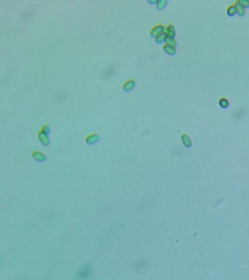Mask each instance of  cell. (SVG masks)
I'll use <instances>...</instances> for the list:
<instances>
[{
    "label": "cell",
    "instance_id": "1",
    "mask_svg": "<svg viewBox=\"0 0 249 280\" xmlns=\"http://www.w3.org/2000/svg\"><path fill=\"white\" fill-rule=\"evenodd\" d=\"M165 27L164 26L161 25V24H158V25L155 26L151 31V35L154 37H157V36H159L161 34L164 33L165 32Z\"/></svg>",
    "mask_w": 249,
    "mask_h": 280
},
{
    "label": "cell",
    "instance_id": "2",
    "mask_svg": "<svg viewBox=\"0 0 249 280\" xmlns=\"http://www.w3.org/2000/svg\"><path fill=\"white\" fill-rule=\"evenodd\" d=\"M181 140H182V142H183V144H184V146L185 147L189 148L192 146V141H191V138H190L188 135L185 134V133L182 134Z\"/></svg>",
    "mask_w": 249,
    "mask_h": 280
},
{
    "label": "cell",
    "instance_id": "3",
    "mask_svg": "<svg viewBox=\"0 0 249 280\" xmlns=\"http://www.w3.org/2000/svg\"><path fill=\"white\" fill-rule=\"evenodd\" d=\"M38 136L40 141H41L43 144L48 145V144H49V138H48V136L47 133L43 132V131H40L38 133Z\"/></svg>",
    "mask_w": 249,
    "mask_h": 280
},
{
    "label": "cell",
    "instance_id": "4",
    "mask_svg": "<svg viewBox=\"0 0 249 280\" xmlns=\"http://www.w3.org/2000/svg\"><path fill=\"white\" fill-rule=\"evenodd\" d=\"M134 85H135V82H134V80H126V82L124 83V84H123V90L126 91H130L134 88Z\"/></svg>",
    "mask_w": 249,
    "mask_h": 280
},
{
    "label": "cell",
    "instance_id": "5",
    "mask_svg": "<svg viewBox=\"0 0 249 280\" xmlns=\"http://www.w3.org/2000/svg\"><path fill=\"white\" fill-rule=\"evenodd\" d=\"M235 5L236 7V10H237V15L240 16H243L245 13V8L242 5L239 0L236 1Z\"/></svg>",
    "mask_w": 249,
    "mask_h": 280
},
{
    "label": "cell",
    "instance_id": "6",
    "mask_svg": "<svg viewBox=\"0 0 249 280\" xmlns=\"http://www.w3.org/2000/svg\"><path fill=\"white\" fill-rule=\"evenodd\" d=\"M99 139H100V136H99L98 134L97 133H92V134L89 135L86 138V141L88 144H94V143L97 142L98 141Z\"/></svg>",
    "mask_w": 249,
    "mask_h": 280
},
{
    "label": "cell",
    "instance_id": "7",
    "mask_svg": "<svg viewBox=\"0 0 249 280\" xmlns=\"http://www.w3.org/2000/svg\"><path fill=\"white\" fill-rule=\"evenodd\" d=\"M32 156H33V158L35 160L41 161V162L45 161V159H46L45 155H44L43 153L39 152V151H34V152L32 153Z\"/></svg>",
    "mask_w": 249,
    "mask_h": 280
},
{
    "label": "cell",
    "instance_id": "8",
    "mask_svg": "<svg viewBox=\"0 0 249 280\" xmlns=\"http://www.w3.org/2000/svg\"><path fill=\"white\" fill-rule=\"evenodd\" d=\"M163 49L165 53H167V54L169 55H171V56L175 55V53H176V48H175V47L170 46V45H166V44L164 45Z\"/></svg>",
    "mask_w": 249,
    "mask_h": 280
},
{
    "label": "cell",
    "instance_id": "9",
    "mask_svg": "<svg viewBox=\"0 0 249 280\" xmlns=\"http://www.w3.org/2000/svg\"><path fill=\"white\" fill-rule=\"evenodd\" d=\"M166 33H167L168 37L174 38V37H175V33H176L174 26H172V24H170V25L167 27V29H166Z\"/></svg>",
    "mask_w": 249,
    "mask_h": 280
},
{
    "label": "cell",
    "instance_id": "10",
    "mask_svg": "<svg viewBox=\"0 0 249 280\" xmlns=\"http://www.w3.org/2000/svg\"><path fill=\"white\" fill-rule=\"evenodd\" d=\"M227 15L229 16H233L237 13V10H236V7L235 4H231L229 7H227Z\"/></svg>",
    "mask_w": 249,
    "mask_h": 280
},
{
    "label": "cell",
    "instance_id": "11",
    "mask_svg": "<svg viewBox=\"0 0 249 280\" xmlns=\"http://www.w3.org/2000/svg\"><path fill=\"white\" fill-rule=\"evenodd\" d=\"M164 42H165L166 45H170V46L175 47V48L177 46L176 40H175L174 38H172V37H168V36H167V38L165 39V41H164Z\"/></svg>",
    "mask_w": 249,
    "mask_h": 280
},
{
    "label": "cell",
    "instance_id": "12",
    "mask_svg": "<svg viewBox=\"0 0 249 280\" xmlns=\"http://www.w3.org/2000/svg\"><path fill=\"white\" fill-rule=\"evenodd\" d=\"M219 105L222 108H227L229 106V102L227 98H221L219 99Z\"/></svg>",
    "mask_w": 249,
    "mask_h": 280
},
{
    "label": "cell",
    "instance_id": "13",
    "mask_svg": "<svg viewBox=\"0 0 249 280\" xmlns=\"http://www.w3.org/2000/svg\"><path fill=\"white\" fill-rule=\"evenodd\" d=\"M167 33H166V32H164V33L161 34V35H159V36H157V37H156L155 38L156 42H157V43H162V42L165 41V39L167 38Z\"/></svg>",
    "mask_w": 249,
    "mask_h": 280
},
{
    "label": "cell",
    "instance_id": "14",
    "mask_svg": "<svg viewBox=\"0 0 249 280\" xmlns=\"http://www.w3.org/2000/svg\"><path fill=\"white\" fill-rule=\"evenodd\" d=\"M167 4V0H158L157 2V7L159 10H162L166 7Z\"/></svg>",
    "mask_w": 249,
    "mask_h": 280
},
{
    "label": "cell",
    "instance_id": "15",
    "mask_svg": "<svg viewBox=\"0 0 249 280\" xmlns=\"http://www.w3.org/2000/svg\"><path fill=\"white\" fill-rule=\"evenodd\" d=\"M42 131H43V132H45V133H47V134H48V133H49L50 131V127L47 124L45 125V126H43V128H42Z\"/></svg>",
    "mask_w": 249,
    "mask_h": 280
},
{
    "label": "cell",
    "instance_id": "16",
    "mask_svg": "<svg viewBox=\"0 0 249 280\" xmlns=\"http://www.w3.org/2000/svg\"><path fill=\"white\" fill-rule=\"evenodd\" d=\"M244 7H249V0H239Z\"/></svg>",
    "mask_w": 249,
    "mask_h": 280
},
{
    "label": "cell",
    "instance_id": "17",
    "mask_svg": "<svg viewBox=\"0 0 249 280\" xmlns=\"http://www.w3.org/2000/svg\"><path fill=\"white\" fill-rule=\"evenodd\" d=\"M149 3H151V4H157V0H154V1H150V0H149Z\"/></svg>",
    "mask_w": 249,
    "mask_h": 280
}]
</instances>
